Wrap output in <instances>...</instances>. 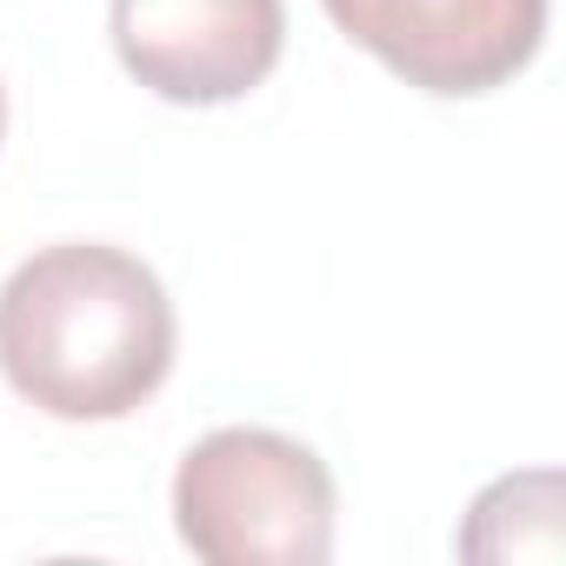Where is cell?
<instances>
[{"instance_id":"1","label":"cell","mask_w":566,"mask_h":566,"mask_svg":"<svg viewBox=\"0 0 566 566\" xmlns=\"http://www.w3.org/2000/svg\"><path fill=\"white\" fill-rule=\"evenodd\" d=\"M0 374L54 420H127L174 374L160 273L107 240L28 253L0 287Z\"/></svg>"},{"instance_id":"5","label":"cell","mask_w":566,"mask_h":566,"mask_svg":"<svg viewBox=\"0 0 566 566\" xmlns=\"http://www.w3.org/2000/svg\"><path fill=\"white\" fill-rule=\"evenodd\" d=\"M0 140H8V94H0Z\"/></svg>"},{"instance_id":"2","label":"cell","mask_w":566,"mask_h":566,"mask_svg":"<svg viewBox=\"0 0 566 566\" xmlns=\"http://www.w3.org/2000/svg\"><path fill=\"white\" fill-rule=\"evenodd\" d=\"M334 513L327 460L273 427H213L174 473L180 546L207 566H321Z\"/></svg>"},{"instance_id":"3","label":"cell","mask_w":566,"mask_h":566,"mask_svg":"<svg viewBox=\"0 0 566 566\" xmlns=\"http://www.w3.org/2000/svg\"><path fill=\"white\" fill-rule=\"evenodd\" d=\"M334 28L420 94L467 101L533 67L546 0H321Z\"/></svg>"},{"instance_id":"4","label":"cell","mask_w":566,"mask_h":566,"mask_svg":"<svg viewBox=\"0 0 566 566\" xmlns=\"http://www.w3.org/2000/svg\"><path fill=\"white\" fill-rule=\"evenodd\" d=\"M120 67L174 107H227L253 94L287 48L280 0H107Z\"/></svg>"}]
</instances>
